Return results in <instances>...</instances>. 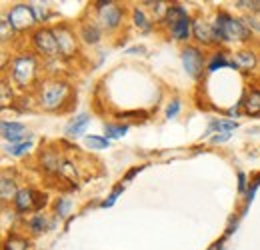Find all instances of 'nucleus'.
I'll list each match as a JSON object with an SVG mask.
<instances>
[{
  "label": "nucleus",
  "instance_id": "nucleus-1",
  "mask_svg": "<svg viewBox=\"0 0 260 250\" xmlns=\"http://www.w3.org/2000/svg\"><path fill=\"white\" fill-rule=\"evenodd\" d=\"M214 34L218 42L224 40H248L252 36V32L244 26L242 20L232 18L226 12H220L214 20Z\"/></svg>",
  "mask_w": 260,
  "mask_h": 250
},
{
  "label": "nucleus",
  "instance_id": "nucleus-2",
  "mask_svg": "<svg viewBox=\"0 0 260 250\" xmlns=\"http://www.w3.org/2000/svg\"><path fill=\"white\" fill-rule=\"evenodd\" d=\"M68 94H70V86L66 82H58V80L46 82L40 88V104L46 110H58L68 100Z\"/></svg>",
  "mask_w": 260,
  "mask_h": 250
},
{
  "label": "nucleus",
  "instance_id": "nucleus-3",
  "mask_svg": "<svg viewBox=\"0 0 260 250\" xmlns=\"http://www.w3.org/2000/svg\"><path fill=\"white\" fill-rule=\"evenodd\" d=\"M34 72H36V60L32 56H18L12 63V80L22 88L32 82Z\"/></svg>",
  "mask_w": 260,
  "mask_h": 250
},
{
  "label": "nucleus",
  "instance_id": "nucleus-4",
  "mask_svg": "<svg viewBox=\"0 0 260 250\" xmlns=\"http://www.w3.org/2000/svg\"><path fill=\"white\" fill-rule=\"evenodd\" d=\"M32 42H34V48H36L40 54H44V56H56V54H60L54 30L38 28V30L32 34Z\"/></svg>",
  "mask_w": 260,
  "mask_h": 250
},
{
  "label": "nucleus",
  "instance_id": "nucleus-5",
  "mask_svg": "<svg viewBox=\"0 0 260 250\" xmlns=\"http://www.w3.org/2000/svg\"><path fill=\"white\" fill-rule=\"evenodd\" d=\"M14 204H16V210H20V212L40 210L46 204V196L34 192L30 188H24V190H18V194L14 198Z\"/></svg>",
  "mask_w": 260,
  "mask_h": 250
},
{
  "label": "nucleus",
  "instance_id": "nucleus-6",
  "mask_svg": "<svg viewBox=\"0 0 260 250\" xmlns=\"http://www.w3.org/2000/svg\"><path fill=\"white\" fill-rule=\"evenodd\" d=\"M8 22H10V26L16 28V30H26V28H30L34 22H36L34 8L26 6V4L14 6V8L8 12Z\"/></svg>",
  "mask_w": 260,
  "mask_h": 250
},
{
  "label": "nucleus",
  "instance_id": "nucleus-7",
  "mask_svg": "<svg viewBox=\"0 0 260 250\" xmlns=\"http://www.w3.org/2000/svg\"><path fill=\"white\" fill-rule=\"evenodd\" d=\"M182 64H184V70L188 72V76H192V78H200L202 76L204 56H202V52L196 46H186L182 50Z\"/></svg>",
  "mask_w": 260,
  "mask_h": 250
},
{
  "label": "nucleus",
  "instance_id": "nucleus-8",
  "mask_svg": "<svg viewBox=\"0 0 260 250\" xmlns=\"http://www.w3.org/2000/svg\"><path fill=\"white\" fill-rule=\"evenodd\" d=\"M54 36H56V42H58V50L62 56H74L78 52V42H76V36L74 32L70 30L68 26H58L54 28Z\"/></svg>",
  "mask_w": 260,
  "mask_h": 250
},
{
  "label": "nucleus",
  "instance_id": "nucleus-9",
  "mask_svg": "<svg viewBox=\"0 0 260 250\" xmlns=\"http://www.w3.org/2000/svg\"><path fill=\"white\" fill-rule=\"evenodd\" d=\"M98 20H100V24L104 26V28H116L118 24H120V20H122V10L114 4V2H110L108 6H104V8H100L98 10Z\"/></svg>",
  "mask_w": 260,
  "mask_h": 250
},
{
  "label": "nucleus",
  "instance_id": "nucleus-10",
  "mask_svg": "<svg viewBox=\"0 0 260 250\" xmlns=\"http://www.w3.org/2000/svg\"><path fill=\"white\" fill-rule=\"evenodd\" d=\"M2 136L6 140H10V142H16L18 144V140L24 142V138H30V132L26 130L24 124H18V122H2Z\"/></svg>",
  "mask_w": 260,
  "mask_h": 250
},
{
  "label": "nucleus",
  "instance_id": "nucleus-11",
  "mask_svg": "<svg viewBox=\"0 0 260 250\" xmlns=\"http://www.w3.org/2000/svg\"><path fill=\"white\" fill-rule=\"evenodd\" d=\"M192 32H194L196 40L202 44H212L216 42V34H214V26L206 24L204 20H194L192 24Z\"/></svg>",
  "mask_w": 260,
  "mask_h": 250
},
{
  "label": "nucleus",
  "instance_id": "nucleus-12",
  "mask_svg": "<svg viewBox=\"0 0 260 250\" xmlns=\"http://www.w3.org/2000/svg\"><path fill=\"white\" fill-rule=\"evenodd\" d=\"M232 64L236 68H242V70H252L256 66V56L254 52L250 50H238L234 56H232Z\"/></svg>",
  "mask_w": 260,
  "mask_h": 250
},
{
  "label": "nucleus",
  "instance_id": "nucleus-13",
  "mask_svg": "<svg viewBox=\"0 0 260 250\" xmlns=\"http://www.w3.org/2000/svg\"><path fill=\"white\" fill-rule=\"evenodd\" d=\"M88 122H90V116H88V114H78V116H74V118L66 124V134H68V136H80V134L86 130Z\"/></svg>",
  "mask_w": 260,
  "mask_h": 250
},
{
  "label": "nucleus",
  "instance_id": "nucleus-14",
  "mask_svg": "<svg viewBox=\"0 0 260 250\" xmlns=\"http://www.w3.org/2000/svg\"><path fill=\"white\" fill-rule=\"evenodd\" d=\"M184 16H188L184 6H180V4H170V6H168V10L164 12L162 20L168 24V26H170V28H172V26H174L178 20H182Z\"/></svg>",
  "mask_w": 260,
  "mask_h": 250
},
{
  "label": "nucleus",
  "instance_id": "nucleus-15",
  "mask_svg": "<svg viewBox=\"0 0 260 250\" xmlns=\"http://www.w3.org/2000/svg\"><path fill=\"white\" fill-rule=\"evenodd\" d=\"M170 32H172V36H174L176 40H186V38H190V18L184 16L182 20H178V22L170 28Z\"/></svg>",
  "mask_w": 260,
  "mask_h": 250
},
{
  "label": "nucleus",
  "instance_id": "nucleus-16",
  "mask_svg": "<svg viewBox=\"0 0 260 250\" xmlns=\"http://www.w3.org/2000/svg\"><path fill=\"white\" fill-rule=\"evenodd\" d=\"M244 102V112L246 114H258L260 112V90H250L248 96L242 100Z\"/></svg>",
  "mask_w": 260,
  "mask_h": 250
},
{
  "label": "nucleus",
  "instance_id": "nucleus-17",
  "mask_svg": "<svg viewBox=\"0 0 260 250\" xmlns=\"http://www.w3.org/2000/svg\"><path fill=\"white\" fill-rule=\"evenodd\" d=\"M80 36H82L84 42L96 44L98 40H100V30H98V26H94V24H84L82 30H80Z\"/></svg>",
  "mask_w": 260,
  "mask_h": 250
},
{
  "label": "nucleus",
  "instance_id": "nucleus-18",
  "mask_svg": "<svg viewBox=\"0 0 260 250\" xmlns=\"http://www.w3.org/2000/svg\"><path fill=\"white\" fill-rule=\"evenodd\" d=\"M132 18H134V24L138 26V30H142V32H150V28H152V22L148 20V16L142 12V10H134L132 12Z\"/></svg>",
  "mask_w": 260,
  "mask_h": 250
},
{
  "label": "nucleus",
  "instance_id": "nucleus-19",
  "mask_svg": "<svg viewBox=\"0 0 260 250\" xmlns=\"http://www.w3.org/2000/svg\"><path fill=\"white\" fill-rule=\"evenodd\" d=\"M2 200H8V198H16V194H18V190L14 186V180L12 178H8V176H2Z\"/></svg>",
  "mask_w": 260,
  "mask_h": 250
},
{
  "label": "nucleus",
  "instance_id": "nucleus-20",
  "mask_svg": "<svg viewBox=\"0 0 260 250\" xmlns=\"http://www.w3.org/2000/svg\"><path fill=\"white\" fill-rule=\"evenodd\" d=\"M128 126L126 124H104V134L106 138H122L126 134Z\"/></svg>",
  "mask_w": 260,
  "mask_h": 250
},
{
  "label": "nucleus",
  "instance_id": "nucleus-21",
  "mask_svg": "<svg viewBox=\"0 0 260 250\" xmlns=\"http://www.w3.org/2000/svg\"><path fill=\"white\" fill-rule=\"evenodd\" d=\"M4 250H28V240L22 236H10L4 244Z\"/></svg>",
  "mask_w": 260,
  "mask_h": 250
},
{
  "label": "nucleus",
  "instance_id": "nucleus-22",
  "mask_svg": "<svg viewBox=\"0 0 260 250\" xmlns=\"http://www.w3.org/2000/svg\"><path fill=\"white\" fill-rule=\"evenodd\" d=\"M224 66H234V64H232V60H228L226 56H224V52H216L212 56L210 64H208V70H218V68H224Z\"/></svg>",
  "mask_w": 260,
  "mask_h": 250
},
{
  "label": "nucleus",
  "instance_id": "nucleus-23",
  "mask_svg": "<svg viewBox=\"0 0 260 250\" xmlns=\"http://www.w3.org/2000/svg\"><path fill=\"white\" fill-rule=\"evenodd\" d=\"M32 148V140H28V142H18V144H12L10 148H6V152L8 154H12V157H24L28 150Z\"/></svg>",
  "mask_w": 260,
  "mask_h": 250
},
{
  "label": "nucleus",
  "instance_id": "nucleus-24",
  "mask_svg": "<svg viewBox=\"0 0 260 250\" xmlns=\"http://www.w3.org/2000/svg\"><path fill=\"white\" fill-rule=\"evenodd\" d=\"M236 122L234 120H212L210 126H208V132H214V130H224V132H230L236 128Z\"/></svg>",
  "mask_w": 260,
  "mask_h": 250
},
{
  "label": "nucleus",
  "instance_id": "nucleus-25",
  "mask_svg": "<svg viewBox=\"0 0 260 250\" xmlns=\"http://www.w3.org/2000/svg\"><path fill=\"white\" fill-rule=\"evenodd\" d=\"M86 146L94 148V150H102V148H108V138H100V136H86Z\"/></svg>",
  "mask_w": 260,
  "mask_h": 250
},
{
  "label": "nucleus",
  "instance_id": "nucleus-26",
  "mask_svg": "<svg viewBox=\"0 0 260 250\" xmlns=\"http://www.w3.org/2000/svg\"><path fill=\"white\" fill-rule=\"evenodd\" d=\"M70 210H72V202L68 198H58V202H56V214L60 218H66L70 214Z\"/></svg>",
  "mask_w": 260,
  "mask_h": 250
},
{
  "label": "nucleus",
  "instance_id": "nucleus-27",
  "mask_svg": "<svg viewBox=\"0 0 260 250\" xmlns=\"http://www.w3.org/2000/svg\"><path fill=\"white\" fill-rule=\"evenodd\" d=\"M46 226H48V222H46L44 216H40V214H38L36 218L30 220V228H32V232H44Z\"/></svg>",
  "mask_w": 260,
  "mask_h": 250
},
{
  "label": "nucleus",
  "instance_id": "nucleus-28",
  "mask_svg": "<svg viewBox=\"0 0 260 250\" xmlns=\"http://www.w3.org/2000/svg\"><path fill=\"white\" fill-rule=\"evenodd\" d=\"M120 192H122V184H118V186H116L114 190H112V192H110V196H108V198L102 202V206H104V208L112 206V204L116 202V198H118V194H120Z\"/></svg>",
  "mask_w": 260,
  "mask_h": 250
},
{
  "label": "nucleus",
  "instance_id": "nucleus-29",
  "mask_svg": "<svg viewBox=\"0 0 260 250\" xmlns=\"http://www.w3.org/2000/svg\"><path fill=\"white\" fill-rule=\"evenodd\" d=\"M178 112H180V100H172V102L166 106V116H168V118H174Z\"/></svg>",
  "mask_w": 260,
  "mask_h": 250
},
{
  "label": "nucleus",
  "instance_id": "nucleus-30",
  "mask_svg": "<svg viewBox=\"0 0 260 250\" xmlns=\"http://www.w3.org/2000/svg\"><path fill=\"white\" fill-rule=\"evenodd\" d=\"M8 102H12V90H10V88H8V84L4 82V84H2V106L6 108V106H8Z\"/></svg>",
  "mask_w": 260,
  "mask_h": 250
},
{
  "label": "nucleus",
  "instance_id": "nucleus-31",
  "mask_svg": "<svg viewBox=\"0 0 260 250\" xmlns=\"http://www.w3.org/2000/svg\"><path fill=\"white\" fill-rule=\"evenodd\" d=\"M242 22H244V26H246L250 32H252V30L260 32V22H258V20H254V18H244Z\"/></svg>",
  "mask_w": 260,
  "mask_h": 250
},
{
  "label": "nucleus",
  "instance_id": "nucleus-32",
  "mask_svg": "<svg viewBox=\"0 0 260 250\" xmlns=\"http://www.w3.org/2000/svg\"><path fill=\"white\" fill-rule=\"evenodd\" d=\"M228 138H230V132H224V134H214V136H212V142H214V144H218V142H226Z\"/></svg>",
  "mask_w": 260,
  "mask_h": 250
},
{
  "label": "nucleus",
  "instance_id": "nucleus-33",
  "mask_svg": "<svg viewBox=\"0 0 260 250\" xmlns=\"http://www.w3.org/2000/svg\"><path fill=\"white\" fill-rule=\"evenodd\" d=\"M238 6H250V8H254L256 12H260V0H256V2H236Z\"/></svg>",
  "mask_w": 260,
  "mask_h": 250
},
{
  "label": "nucleus",
  "instance_id": "nucleus-34",
  "mask_svg": "<svg viewBox=\"0 0 260 250\" xmlns=\"http://www.w3.org/2000/svg\"><path fill=\"white\" fill-rule=\"evenodd\" d=\"M244 186H246V176H244L242 172H238V190L242 192V190H244Z\"/></svg>",
  "mask_w": 260,
  "mask_h": 250
},
{
  "label": "nucleus",
  "instance_id": "nucleus-35",
  "mask_svg": "<svg viewBox=\"0 0 260 250\" xmlns=\"http://www.w3.org/2000/svg\"><path fill=\"white\" fill-rule=\"evenodd\" d=\"M142 168H144V166H136V168H132V170H128V174L124 176V180H130V178H132L134 174H138V172H140Z\"/></svg>",
  "mask_w": 260,
  "mask_h": 250
},
{
  "label": "nucleus",
  "instance_id": "nucleus-36",
  "mask_svg": "<svg viewBox=\"0 0 260 250\" xmlns=\"http://www.w3.org/2000/svg\"><path fill=\"white\" fill-rule=\"evenodd\" d=\"M222 244H224V240H218V242H214L208 250H222Z\"/></svg>",
  "mask_w": 260,
  "mask_h": 250
}]
</instances>
